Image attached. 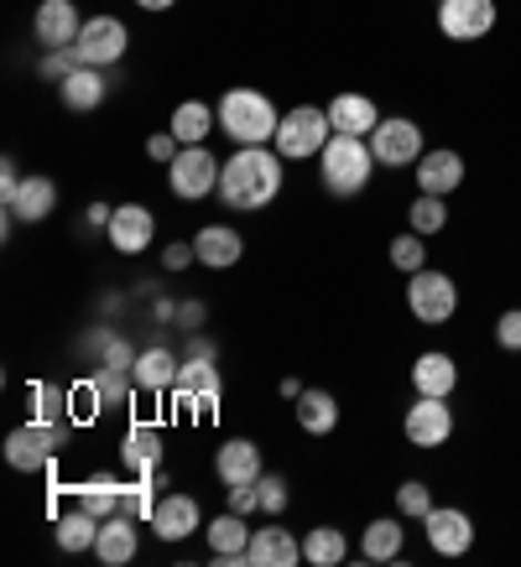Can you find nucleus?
<instances>
[{
    "instance_id": "49",
    "label": "nucleus",
    "mask_w": 521,
    "mask_h": 567,
    "mask_svg": "<svg viewBox=\"0 0 521 567\" xmlns=\"http://www.w3.org/2000/svg\"><path fill=\"white\" fill-rule=\"evenodd\" d=\"M308 391V385H303V380H293V375H282V395H287V401H297V395Z\"/></svg>"
},
{
    "instance_id": "31",
    "label": "nucleus",
    "mask_w": 521,
    "mask_h": 567,
    "mask_svg": "<svg viewBox=\"0 0 521 567\" xmlns=\"http://www.w3.org/2000/svg\"><path fill=\"white\" fill-rule=\"evenodd\" d=\"M401 542H407L401 520L397 516H381V520H370V526H365L360 557H365V563H397V557H401Z\"/></svg>"
},
{
    "instance_id": "46",
    "label": "nucleus",
    "mask_w": 521,
    "mask_h": 567,
    "mask_svg": "<svg viewBox=\"0 0 521 567\" xmlns=\"http://www.w3.org/2000/svg\"><path fill=\"white\" fill-rule=\"evenodd\" d=\"M17 188H21L17 162H6V167H0V204H11V198H17Z\"/></svg>"
},
{
    "instance_id": "44",
    "label": "nucleus",
    "mask_w": 521,
    "mask_h": 567,
    "mask_svg": "<svg viewBox=\"0 0 521 567\" xmlns=\"http://www.w3.org/2000/svg\"><path fill=\"white\" fill-rule=\"evenodd\" d=\"M177 152H183V141H177L173 131H156V136H146V156H152V162H177Z\"/></svg>"
},
{
    "instance_id": "2",
    "label": "nucleus",
    "mask_w": 521,
    "mask_h": 567,
    "mask_svg": "<svg viewBox=\"0 0 521 567\" xmlns=\"http://www.w3.org/2000/svg\"><path fill=\"white\" fill-rule=\"evenodd\" d=\"M214 115H219V131H225L235 146H272L277 136V104L266 100L260 89H229L225 100L214 104Z\"/></svg>"
},
{
    "instance_id": "35",
    "label": "nucleus",
    "mask_w": 521,
    "mask_h": 567,
    "mask_svg": "<svg viewBox=\"0 0 521 567\" xmlns=\"http://www.w3.org/2000/svg\"><path fill=\"white\" fill-rule=\"evenodd\" d=\"M407 224H412L417 235L428 240L438 229H449V198H433V193H417V204L407 208Z\"/></svg>"
},
{
    "instance_id": "43",
    "label": "nucleus",
    "mask_w": 521,
    "mask_h": 567,
    "mask_svg": "<svg viewBox=\"0 0 521 567\" xmlns=\"http://www.w3.org/2000/svg\"><path fill=\"white\" fill-rule=\"evenodd\" d=\"M131 364H136V349L125 344V339H104V370H121V375H131Z\"/></svg>"
},
{
    "instance_id": "17",
    "label": "nucleus",
    "mask_w": 521,
    "mask_h": 567,
    "mask_svg": "<svg viewBox=\"0 0 521 567\" xmlns=\"http://www.w3.org/2000/svg\"><path fill=\"white\" fill-rule=\"evenodd\" d=\"M245 563H251V567H293V563H303V536H293L287 526H266V532H251Z\"/></svg>"
},
{
    "instance_id": "33",
    "label": "nucleus",
    "mask_w": 521,
    "mask_h": 567,
    "mask_svg": "<svg viewBox=\"0 0 521 567\" xmlns=\"http://www.w3.org/2000/svg\"><path fill=\"white\" fill-rule=\"evenodd\" d=\"M100 542V516L84 511V505H73L69 516H58V547L63 551H94Z\"/></svg>"
},
{
    "instance_id": "22",
    "label": "nucleus",
    "mask_w": 521,
    "mask_h": 567,
    "mask_svg": "<svg viewBox=\"0 0 521 567\" xmlns=\"http://www.w3.org/2000/svg\"><path fill=\"white\" fill-rule=\"evenodd\" d=\"M136 547H141V532H136V520L125 516V511H115V516L100 520V542H94V557H100L104 567H125L131 557H136Z\"/></svg>"
},
{
    "instance_id": "47",
    "label": "nucleus",
    "mask_w": 521,
    "mask_h": 567,
    "mask_svg": "<svg viewBox=\"0 0 521 567\" xmlns=\"http://www.w3.org/2000/svg\"><path fill=\"white\" fill-rule=\"evenodd\" d=\"M219 349H214V339H198V333H188V360H214Z\"/></svg>"
},
{
    "instance_id": "27",
    "label": "nucleus",
    "mask_w": 521,
    "mask_h": 567,
    "mask_svg": "<svg viewBox=\"0 0 521 567\" xmlns=\"http://www.w3.org/2000/svg\"><path fill=\"white\" fill-rule=\"evenodd\" d=\"M297 427L308 432V437H329L339 427V401L324 385H308V391L297 395Z\"/></svg>"
},
{
    "instance_id": "3",
    "label": "nucleus",
    "mask_w": 521,
    "mask_h": 567,
    "mask_svg": "<svg viewBox=\"0 0 521 567\" xmlns=\"http://www.w3.org/2000/svg\"><path fill=\"white\" fill-rule=\"evenodd\" d=\"M370 173H376V152L365 136H339L334 131L329 146L318 152V183L334 193V198H355V193L370 188Z\"/></svg>"
},
{
    "instance_id": "26",
    "label": "nucleus",
    "mask_w": 521,
    "mask_h": 567,
    "mask_svg": "<svg viewBox=\"0 0 521 567\" xmlns=\"http://www.w3.org/2000/svg\"><path fill=\"white\" fill-rule=\"evenodd\" d=\"M11 219H27V224H42L58 208V183L52 177H42V173H32V177H21V188H17V198H11Z\"/></svg>"
},
{
    "instance_id": "21",
    "label": "nucleus",
    "mask_w": 521,
    "mask_h": 567,
    "mask_svg": "<svg viewBox=\"0 0 521 567\" xmlns=\"http://www.w3.org/2000/svg\"><path fill=\"white\" fill-rule=\"evenodd\" d=\"M214 474H219V484H256L260 474H266V458H260V447L251 443V437H229L225 447H219V458H214Z\"/></svg>"
},
{
    "instance_id": "10",
    "label": "nucleus",
    "mask_w": 521,
    "mask_h": 567,
    "mask_svg": "<svg viewBox=\"0 0 521 567\" xmlns=\"http://www.w3.org/2000/svg\"><path fill=\"white\" fill-rule=\"evenodd\" d=\"M365 141H370V152H376V167H417V156L428 152V146H422V125L407 121V115H401V121H386L381 115V125Z\"/></svg>"
},
{
    "instance_id": "16",
    "label": "nucleus",
    "mask_w": 521,
    "mask_h": 567,
    "mask_svg": "<svg viewBox=\"0 0 521 567\" xmlns=\"http://www.w3.org/2000/svg\"><path fill=\"white\" fill-rule=\"evenodd\" d=\"M417 193H433V198H449L459 183H464V156L449 152V146H438V152H422L417 156Z\"/></svg>"
},
{
    "instance_id": "25",
    "label": "nucleus",
    "mask_w": 521,
    "mask_h": 567,
    "mask_svg": "<svg viewBox=\"0 0 521 567\" xmlns=\"http://www.w3.org/2000/svg\"><path fill=\"white\" fill-rule=\"evenodd\" d=\"M104 94H110V84H104V73L100 69H79L58 84V100H63V110H73V115H89V110H100Z\"/></svg>"
},
{
    "instance_id": "42",
    "label": "nucleus",
    "mask_w": 521,
    "mask_h": 567,
    "mask_svg": "<svg viewBox=\"0 0 521 567\" xmlns=\"http://www.w3.org/2000/svg\"><path fill=\"white\" fill-rule=\"evenodd\" d=\"M94 391H100L104 406H121L125 401V375L121 370H100V375H94Z\"/></svg>"
},
{
    "instance_id": "40",
    "label": "nucleus",
    "mask_w": 521,
    "mask_h": 567,
    "mask_svg": "<svg viewBox=\"0 0 521 567\" xmlns=\"http://www.w3.org/2000/svg\"><path fill=\"white\" fill-rule=\"evenodd\" d=\"M73 69H79V58H73V48H52L48 58L37 63V73H42V79H52V84H63V79H69Z\"/></svg>"
},
{
    "instance_id": "8",
    "label": "nucleus",
    "mask_w": 521,
    "mask_h": 567,
    "mask_svg": "<svg viewBox=\"0 0 521 567\" xmlns=\"http://www.w3.org/2000/svg\"><path fill=\"white\" fill-rule=\"evenodd\" d=\"M401 432H407V443L422 447V453H433L453 437V412H449V395H417L407 416H401Z\"/></svg>"
},
{
    "instance_id": "5",
    "label": "nucleus",
    "mask_w": 521,
    "mask_h": 567,
    "mask_svg": "<svg viewBox=\"0 0 521 567\" xmlns=\"http://www.w3.org/2000/svg\"><path fill=\"white\" fill-rule=\"evenodd\" d=\"M334 125H329V110H313V104H297V110H287L277 125V136H272V146L282 152V162H308V156H318L324 146H329Z\"/></svg>"
},
{
    "instance_id": "9",
    "label": "nucleus",
    "mask_w": 521,
    "mask_h": 567,
    "mask_svg": "<svg viewBox=\"0 0 521 567\" xmlns=\"http://www.w3.org/2000/svg\"><path fill=\"white\" fill-rule=\"evenodd\" d=\"M496 0H438V32L449 42H480V37L496 32Z\"/></svg>"
},
{
    "instance_id": "38",
    "label": "nucleus",
    "mask_w": 521,
    "mask_h": 567,
    "mask_svg": "<svg viewBox=\"0 0 521 567\" xmlns=\"http://www.w3.org/2000/svg\"><path fill=\"white\" fill-rule=\"evenodd\" d=\"M391 266H397V271H422V266H428V245H422V235H397V240H391Z\"/></svg>"
},
{
    "instance_id": "12",
    "label": "nucleus",
    "mask_w": 521,
    "mask_h": 567,
    "mask_svg": "<svg viewBox=\"0 0 521 567\" xmlns=\"http://www.w3.org/2000/svg\"><path fill=\"white\" fill-rule=\"evenodd\" d=\"M422 536H428V547L438 557H464L474 547V520L459 511V505H433L428 516H422Z\"/></svg>"
},
{
    "instance_id": "32",
    "label": "nucleus",
    "mask_w": 521,
    "mask_h": 567,
    "mask_svg": "<svg viewBox=\"0 0 521 567\" xmlns=\"http://www.w3.org/2000/svg\"><path fill=\"white\" fill-rule=\"evenodd\" d=\"M349 557V536L339 526H313L303 536V563L308 567H339Z\"/></svg>"
},
{
    "instance_id": "23",
    "label": "nucleus",
    "mask_w": 521,
    "mask_h": 567,
    "mask_svg": "<svg viewBox=\"0 0 521 567\" xmlns=\"http://www.w3.org/2000/svg\"><path fill=\"white\" fill-rule=\"evenodd\" d=\"M193 250H198V266H208V271H229V266H241L245 240H241V229H229V224H204L198 240H193Z\"/></svg>"
},
{
    "instance_id": "7",
    "label": "nucleus",
    "mask_w": 521,
    "mask_h": 567,
    "mask_svg": "<svg viewBox=\"0 0 521 567\" xmlns=\"http://www.w3.org/2000/svg\"><path fill=\"white\" fill-rule=\"evenodd\" d=\"M219 156L208 152V146H183L177 162H167V188L183 198V204H198L208 193H219Z\"/></svg>"
},
{
    "instance_id": "11",
    "label": "nucleus",
    "mask_w": 521,
    "mask_h": 567,
    "mask_svg": "<svg viewBox=\"0 0 521 567\" xmlns=\"http://www.w3.org/2000/svg\"><path fill=\"white\" fill-rule=\"evenodd\" d=\"M125 42H131L125 21L89 17L84 32H79V42H73V58H79L84 69H110V63H121V58H125Z\"/></svg>"
},
{
    "instance_id": "1",
    "label": "nucleus",
    "mask_w": 521,
    "mask_h": 567,
    "mask_svg": "<svg viewBox=\"0 0 521 567\" xmlns=\"http://www.w3.org/2000/svg\"><path fill=\"white\" fill-rule=\"evenodd\" d=\"M282 193V152L277 146H235L225 167H219V204L235 214H256L272 208Z\"/></svg>"
},
{
    "instance_id": "4",
    "label": "nucleus",
    "mask_w": 521,
    "mask_h": 567,
    "mask_svg": "<svg viewBox=\"0 0 521 567\" xmlns=\"http://www.w3.org/2000/svg\"><path fill=\"white\" fill-rule=\"evenodd\" d=\"M69 443V422H21V427L6 432V464L17 468V474H42V468L58 458V447Z\"/></svg>"
},
{
    "instance_id": "41",
    "label": "nucleus",
    "mask_w": 521,
    "mask_h": 567,
    "mask_svg": "<svg viewBox=\"0 0 521 567\" xmlns=\"http://www.w3.org/2000/svg\"><path fill=\"white\" fill-rule=\"evenodd\" d=\"M496 344L511 349V354L521 349V308H505L501 318H496Z\"/></svg>"
},
{
    "instance_id": "29",
    "label": "nucleus",
    "mask_w": 521,
    "mask_h": 567,
    "mask_svg": "<svg viewBox=\"0 0 521 567\" xmlns=\"http://www.w3.org/2000/svg\"><path fill=\"white\" fill-rule=\"evenodd\" d=\"M204 542L214 557H245V547H251V526H245L241 511H225V516L204 520Z\"/></svg>"
},
{
    "instance_id": "13",
    "label": "nucleus",
    "mask_w": 521,
    "mask_h": 567,
    "mask_svg": "<svg viewBox=\"0 0 521 567\" xmlns=\"http://www.w3.org/2000/svg\"><path fill=\"white\" fill-rule=\"evenodd\" d=\"M104 240L115 256H141V250H152L156 240V214L146 204H121L110 214V229H104Z\"/></svg>"
},
{
    "instance_id": "50",
    "label": "nucleus",
    "mask_w": 521,
    "mask_h": 567,
    "mask_svg": "<svg viewBox=\"0 0 521 567\" xmlns=\"http://www.w3.org/2000/svg\"><path fill=\"white\" fill-rule=\"evenodd\" d=\"M141 11H167V6H177V0H136Z\"/></svg>"
},
{
    "instance_id": "39",
    "label": "nucleus",
    "mask_w": 521,
    "mask_h": 567,
    "mask_svg": "<svg viewBox=\"0 0 521 567\" xmlns=\"http://www.w3.org/2000/svg\"><path fill=\"white\" fill-rule=\"evenodd\" d=\"M256 499H260V511H266V516H282V511H287V480H282V474H260Z\"/></svg>"
},
{
    "instance_id": "36",
    "label": "nucleus",
    "mask_w": 521,
    "mask_h": 567,
    "mask_svg": "<svg viewBox=\"0 0 521 567\" xmlns=\"http://www.w3.org/2000/svg\"><path fill=\"white\" fill-rule=\"evenodd\" d=\"M27 412L42 416V422H69V416H73V395L58 391V385H32V391H27Z\"/></svg>"
},
{
    "instance_id": "45",
    "label": "nucleus",
    "mask_w": 521,
    "mask_h": 567,
    "mask_svg": "<svg viewBox=\"0 0 521 567\" xmlns=\"http://www.w3.org/2000/svg\"><path fill=\"white\" fill-rule=\"evenodd\" d=\"M193 260H198V250H193V240H173L167 250H162V266L167 271H188Z\"/></svg>"
},
{
    "instance_id": "14",
    "label": "nucleus",
    "mask_w": 521,
    "mask_h": 567,
    "mask_svg": "<svg viewBox=\"0 0 521 567\" xmlns=\"http://www.w3.org/2000/svg\"><path fill=\"white\" fill-rule=\"evenodd\" d=\"M79 32H84V17H79V6H73V0H42V6L32 11V37L48 52L52 48H73Z\"/></svg>"
},
{
    "instance_id": "28",
    "label": "nucleus",
    "mask_w": 521,
    "mask_h": 567,
    "mask_svg": "<svg viewBox=\"0 0 521 567\" xmlns=\"http://www.w3.org/2000/svg\"><path fill=\"white\" fill-rule=\"evenodd\" d=\"M121 464L131 468V474H156V464H162V432H156L152 422H136V427L121 437Z\"/></svg>"
},
{
    "instance_id": "24",
    "label": "nucleus",
    "mask_w": 521,
    "mask_h": 567,
    "mask_svg": "<svg viewBox=\"0 0 521 567\" xmlns=\"http://www.w3.org/2000/svg\"><path fill=\"white\" fill-rule=\"evenodd\" d=\"M412 391L417 395H453V385H459V364H453V354H443V349H428V354H417L412 360Z\"/></svg>"
},
{
    "instance_id": "34",
    "label": "nucleus",
    "mask_w": 521,
    "mask_h": 567,
    "mask_svg": "<svg viewBox=\"0 0 521 567\" xmlns=\"http://www.w3.org/2000/svg\"><path fill=\"white\" fill-rule=\"evenodd\" d=\"M79 505L84 511H94V516H115L121 511V484L110 480V474H94V480H84L79 484Z\"/></svg>"
},
{
    "instance_id": "18",
    "label": "nucleus",
    "mask_w": 521,
    "mask_h": 567,
    "mask_svg": "<svg viewBox=\"0 0 521 567\" xmlns=\"http://www.w3.org/2000/svg\"><path fill=\"white\" fill-rule=\"evenodd\" d=\"M173 391L183 395L188 406H198V412H219V395H225V385H219V370H214V360H183Z\"/></svg>"
},
{
    "instance_id": "20",
    "label": "nucleus",
    "mask_w": 521,
    "mask_h": 567,
    "mask_svg": "<svg viewBox=\"0 0 521 567\" xmlns=\"http://www.w3.org/2000/svg\"><path fill=\"white\" fill-rule=\"evenodd\" d=\"M177 370H183V360H177L167 344H152V349H141L136 364H131V380H136V391L146 395H162V391H173L177 385Z\"/></svg>"
},
{
    "instance_id": "48",
    "label": "nucleus",
    "mask_w": 521,
    "mask_h": 567,
    "mask_svg": "<svg viewBox=\"0 0 521 567\" xmlns=\"http://www.w3.org/2000/svg\"><path fill=\"white\" fill-rule=\"evenodd\" d=\"M177 323L198 328V323H204V302H183V308H177Z\"/></svg>"
},
{
    "instance_id": "19",
    "label": "nucleus",
    "mask_w": 521,
    "mask_h": 567,
    "mask_svg": "<svg viewBox=\"0 0 521 567\" xmlns=\"http://www.w3.org/2000/svg\"><path fill=\"white\" fill-rule=\"evenodd\" d=\"M329 125L339 131V136H370V131L381 125V110H376V100H370V94L345 89V94H334V100H329Z\"/></svg>"
},
{
    "instance_id": "6",
    "label": "nucleus",
    "mask_w": 521,
    "mask_h": 567,
    "mask_svg": "<svg viewBox=\"0 0 521 567\" xmlns=\"http://www.w3.org/2000/svg\"><path fill=\"white\" fill-rule=\"evenodd\" d=\"M407 312H412L417 323H449L453 312H459V287H453V276L449 271H412L407 276Z\"/></svg>"
},
{
    "instance_id": "37",
    "label": "nucleus",
    "mask_w": 521,
    "mask_h": 567,
    "mask_svg": "<svg viewBox=\"0 0 521 567\" xmlns=\"http://www.w3.org/2000/svg\"><path fill=\"white\" fill-rule=\"evenodd\" d=\"M397 511L407 520H422L428 511H433V489H428L422 480H401L397 484Z\"/></svg>"
},
{
    "instance_id": "15",
    "label": "nucleus",
    "mask_w": 521,
    "mask_h": 567,
    "mask_svg": "<svg viewBox=\"0 0 521 567\" xmlns=\"http://www.w3.org/2000/svg\"><path fill=\"white\" fill-rule=\"evenodd\" d=\"M204 526V505L193 495H162L156 499V511H152V532L162 536V542H188L193 532Z\"/></svg>"
},
{
    "instance_id": "30",
    "label": "nucleus",
    "mask_w": 521,
    "mask_h": 567,
    "mask_svg": "<svg viewBox=\"0 0 521 567\" xmlns=\"http://www.w3.org/2000/svg\"><path fill=\"white\" fill-rule=\"evenodd\" d=\"M167 131H173L183 146H204L208 141V131H219V115L208 110L204 100H183L173 110V121H167Z\"/></svg>"
}]
</instances>
